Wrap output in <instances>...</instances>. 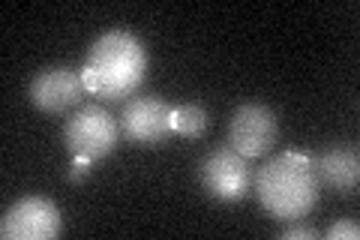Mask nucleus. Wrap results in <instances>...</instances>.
<instances>
[{"label": "nucleus", "instance_id": "nucleus-8", "mask_svg": "<svg viewBox=\"0 0 360 240\" xmlns=\"http://www.w3.org/2000/svg\"><path fill=\"white\" fill-rule=\"evenodd\" d=\"M87 96V84L78 70L70 66H45L27 84V99L33 108L45 114H63L70 108H78Z\"/></svg>", "mask_w": 360, "mask_h": 240}, {"label": "nucleus", "instance_id": "nucleus-6", "mask_svg": "<svg viewBox=\"0 0 360 240\" xmlns=\"http://www.w3.org/2000/svg\"><path fill=\"white\" fill-rule=\"evenodd\" d=\"M60 232H63L60 208L42 196L18 198L0 216V237L4 240H54Z\"/></svg>", "mask_w": 360, "mask_h": 240}, {"label": "nucleus", "instance_id": "nucleus-5", "mask_svg": "<svg viewBox=\"0 0 360 240\" xmlns=\"http://www.w3.org/2000/svg\"><path fill=\"white\" fill-rule=\"evenodd\" d=\"M172 108L174 106H168V102L156 94L132 96L129 102H123V111L117 118L120 135L141 147H162L174 135Z\"/></svg>", "mask_w": 360, "mask_h": 240}, {"label": "nucleus", "instance_id": "nucleus-10", "mask_svg": "<svg viewBox=\"0 0 360 240\" xmlns=\"http://www.w3.org/2000/svg\"><path fill=\"white\" fill-rule=\"evenodd\" d=\"M172 127L174 135H184V139H198L210 130V111L198 102H184V106L172 108Z\"/></svg>", "mask_w": 360, "mask_h": 240}, {"label": "nucleus", "instance_id": "nucleus-9", "mask_svg": "<svg viewBox=\"0 0 360 240\" xmlns=\"http://www.w3.org/2000/svg\"><path fill=\"white\" fill-rule=\"evenodd\" d=\"M312 159V168H315V177H319L321 187H328L333 192H354L360 184V153L354 144H330L319 151Z\"/></svg>", "mask_w": 360, "mask_h": 240}, {"label": "nucleus", "instance_id": "nucleus-3", "mask_svg": "<svg viewBox=\"0 0 360 240\" xmlns=\"http://www.w3.org/2000/svg\"><path fill=\"white\" fill-rule=\"evenodd\" d=\"M120 139L117 120L108 114V108L96 106V102H84L78 106L63 123V144L75 159L82 163H99L115 153Z\"/></svg>", "mask_w": 360, "mask_h": 240}, {"label": "nucleus", "instance_id": "nucleus-12", "mask_svg": "<svg viewBox=\"0 0 360 240\" xmlns=\"http://www.w3.org/2000/svg\"><path fill=\"white\" fill-rule=\"evenodd\" d=\"M283 240H319V232L315 228H309V225H303L300 220L297 222H288V228L283 234H279Z\"/></svg>", "mask_w": 360, "mask_h": 240}, {"label": "nucleus", "instance_id": "nucleus-11", "mask_svg": "<svg viewBox=\"0 0 360 240\" xmlns=\"http://www.w3.org/2000/svg\"><path fill=\"white\" fill-rule=\"evenodd\" d=\"M324 237L328 240H357L360 237V225L354 220H340V222H333L328 232H324Z\"/></svg>", "mask_w": 360, "mask_h": 240}, {"label": "nucleus", "instance_id": "nucleus-2", "mask_svg": "<svg viewBox=\"0 0 360 240\" xmlns=\"http://www.w3.org/2000/svg\"><path fill=\"white\" fill-rule=\"evenodd\" d=\"M252 189L258 204L274 216L276 222H297L319 204L321 184L315 177L309 153L285 151L255 171Z\"/></svg>", "mask_w": 360, "mask_h": 240}, {"label": "nucleus", "instance_id": "nucleus-1", "mask_svg": "<svg viewBox=\"0 0 360 240\" xmlns=\"http://www.w3.org/2000/svg\"><path fill=\"white\" fill-rule=\"evenodd\" d=\"M148 49L129 30H108L87 49L82 78L87 94L120 102L132 96L148 78Z\"/></svg>", "mask_w": 360, "mask_h": 240}, {"label": "nucleus", "instance_id": "nucleus-7", "mask_svg": "<svg viewBox=\"0 0 360 240\" xmlns=\"http://www.w3.org/2000/svg\"><path fill=\"white\" fill-rule=\"evenodd\" d=\"M279 118L262 102H243L229 120V144L246 159H262L276 147Z\"/></svg>", "mask_w": 360, "mask_h": 240}, {"label": "nucleus", "instance_id": "nucleus-4", "mask_svg": "<svg viewBox=\"0 0 360 240\" xmlns=\"http://www.w3.org/2000/svg\"><path fill=\"white\" fill-rule=\"evenodd\" d=\"M198 184L217 201H225V204L243 201L252 192L250 159L240 156L231 144H222L198 163Z\"/></svg>", "mask_w": 360, "mask_h": 240}, {"label": "nucleus", "instance_id": "nucleus-13", "mask_svg": "<svg viewBox=\"0 0 360 240\" xmlns=\"http://www.w3.org/2000/svg\"><path fill=\"white\" fill-rule=\"evenodd\" d=\"M72 180V184H82V180L90 177V163H82V159H75V163L70 165V175H66Z\"/></svg>", "mask_w": 360, "mask_h": 240}]
</instances>
